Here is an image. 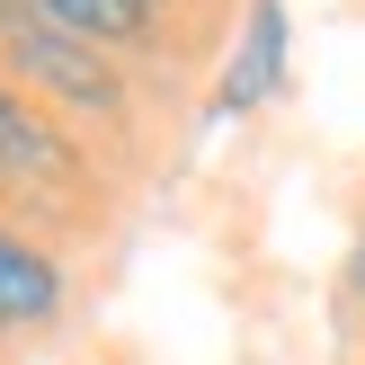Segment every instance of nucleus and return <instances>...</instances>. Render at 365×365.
<instances>
[{
  "mask_svg": "<svg viewBox=\"0 0 365 365\" xmlns=\"http://www.w3.org/2000/svg\"><path fill=\"white\" fill-rule=\"evenodd\" d=\"M9 53L27 63V81L63 89L71 107H116V71H107V63H89V45H81V36H63V27H45V18H36V27H18V36H9Z\"/></svg>",
  "mask_w": 365,
  "mask_h": 365,
  "instance_id": "nucleus-1",
  "label": "nucleus"
},
{
  "mask_svg": "<svg viewBox=\"0 0 365 365\" xmlns=\"http://www.w3.org/2000/svg\"><path fill=\"white\" fill-rule=\"evenodd\" d=\"M277 81H285V0H250L241 53H232V71H223V107H259Z\"/></svg>",
  "mask_w": 365,
  "mask_h": 365,
  "instance_id": "nucleus-2",
  "label": "nucleus"
},
{
  "mask_svg": "<svg viewBox=\"0 0 365 365\" xmlns=\"http://www.w3.org/2000/svg\"><path fill=\"white\" fill-rule=\"evenodd\" d=\"M53 303H63L53 259H36L27 241H9V232H0V321H45Z\"/></svg>",
  "mask_w": 365,
  "mask_h": 365,
  "instance_id": "nucleus-3",
  "label": "nucleus"
},
{
  "mask_svg": "<svg viewBox=\"0 0 365 365\" xmlns=\"http://www.w3.org/2000/svg\"><path fill=\"white\" fill-rule=\"evenodd\" d=\"M36 9H45V27L81 36V45H116V36H143L152 0H36Z\"/></svg>",
  "mask_w": 365,
  "mask_h": 365,
  "instance_id": "nucleus-4",
  "label": "nucleus"
},
{
  "mask_svg": "<svg viewBox=\"0 0 365 365\" xmlns=\"http://www.w3.org/2000/svg\"><path fill=\"white\" fill-rule=\"evenodd\" d=\"M0 170H18V178H27V170H36V178L63 170V143H53L45 125H36L27 107L9 98V89H0Z\"/></svg>",
  "mask_w": 365,
  "mask_h": 365,
  "instance_id": "nucleus-5",
  "label": "nucleus"
},
{
  "mask_svg": "<svg viewBox=\"0 0 365 365\" xmlns=\"http://www.w3.org/2000/svg\"><path fill=\"white\" fill-rule=\"evenodd\" d=\"M348 285H356V294H365V241H356V259H348Z\"/></svg>",
  "mask_w": 365,
  "mask_h": 365,
  "instance_id": "nucleus-6",
  "label": "nucleus"
},
{
  "mask_svg": "<svg viewBox=\"0 0 365 365\" xmlns=\"http://www.w3.org/2000/svg\"><path fill=\"white\" fill-rule=\"evenodd\" d=\"M9 9H18V0H0V18H9Z\"/></svg>",
  "mask_w": 365,
  "mask_h": 365,
  "instance_id": "nucleus-7",
  "label": "nucleus"
}]
</instances>
